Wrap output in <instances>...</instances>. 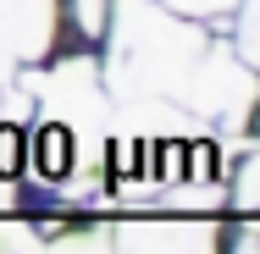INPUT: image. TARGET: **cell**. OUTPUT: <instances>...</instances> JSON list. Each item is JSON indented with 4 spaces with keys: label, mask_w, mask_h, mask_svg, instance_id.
<instances>
[{
    "label": "cell",
    "mask_w": 260,
    "mask_h": 254,
    "mask_svg": "<svg viewBox=\"0 0 260 254\" xmlns=\"http://www.w3.org/2000/svg\"><path fill=\"white\" fill-rule=\"evenodd\" d=\"M72 144H78V133H72L67 122H45V127L28 138V166H34V177L67 183V171H72Z\"/></svg>",
    "instance_id": "obj_1"
},
{
    "label": "cell",
    "mask_w": 260,
    "mask_h": 254,
    "mask_svg": "<svg viewBox=\"0 0 260 254\" xmlns=\"http://www.w3.org/2000/svg\"><path fill=\"white\" fill-rule=\"evenodd\" d=\"M122 254H210V238L194 227H127Z\"/></svg>",
    "instance_id": "obj_2"
},
{
    "label": "cell",
    "mask_w": 260,
    "mask_h": 254,
    "mask_svg": "<svg viewBox=\"0 0 260 254\" xmlns=\"http://www.w3.org/2000/svg\"><path fill=\"white\" fill-rule=\"evenodd\" d=\"M22 166H28V138L11 116H0V183H17Z\"/></svg>",
    "instance_id": "obj_3"
},
{
    "label": "cell",
    "mask_w": 260,
    "mask_h": 254,
    "mask_svg": "<svg viewBox=\"0 0 260 254\" xmlns=\"http://www.w3.org/2000/svg\"><path fill=\"white\" fill-rule=\"evenodd\" d=\"M238 61L244 66H260V0H244L238 6Z\"/></svg>",
    "instance_id": "obj_4"
},
{
    "label": "cell",
    "mask_w": 260,
    "mask_h": 254,
    "mask_svg": "<svg viewBox=\"0 0 260 254\" xmlns=\"http://www.w3.org/2000/svg\"><path fill=\"white\" fill-rule=\"evenodd\" d=\"M67 11H72V22H78L83 39H100L111 28V0H67Z\"/></svg>",
    "instance_id": "obj_5"
},
{
    "label": "cell",
    "mask_w": 260,
    "mask_h": 254,
    "mask_svg": "<svg viewBox=\"0 0 260 254\" xmlns=\"http://www.w3.org/2000/svg\"><path fill=\"white\" fill-rule=\"evenodd\" d=\"M233 199L244 204V210H255V204H260V155L244 160V171H238V194H233Z\"/></svg>",
    "instance_id": "obj_6"
},
{
    "label": "cell",
    "mask_w": 260,
    "mask_h": 254,
    "mask_svg": "<svg viewBox=\"0 0 260 254\" xmlns=\"http://www.w3.org/2000/svg\"><path fill=\"white\" fill-rule=\"evenodd\" d=\"M55 254H111L105 238H67V243H55Z\"/></svg>",
    "instance_id": "obj_7"
},
{
    "label": "cell",
    "mask_w": 260,
    "mask_h": 254,
    "mask_svg": "<svg viewBox=\"0 0 260 254\" xmlns=\"http://www.w3.org/2000/svg\"><path fill=\"white\" fill-rule=\"evenodd\" d=\"M6 204H11V194H0V210H6Z\"/></svg>",
    "instance_id": "obj_8"
},
{
    "label": "cell",
    "mask_w": 260,
    "mask_h": 254,
    "mask_svg": "<svg viewBox=\"0 0 260 254\" xmlns=\"http://www.w3.org/2000/svg\"><path fill=\"white\" fill-rule=\"evenodd\" d=\"M244 254H260V243H249V249H244Z\"/></svg>",
    "instance_id": "obj_9"
}]
</instances>
